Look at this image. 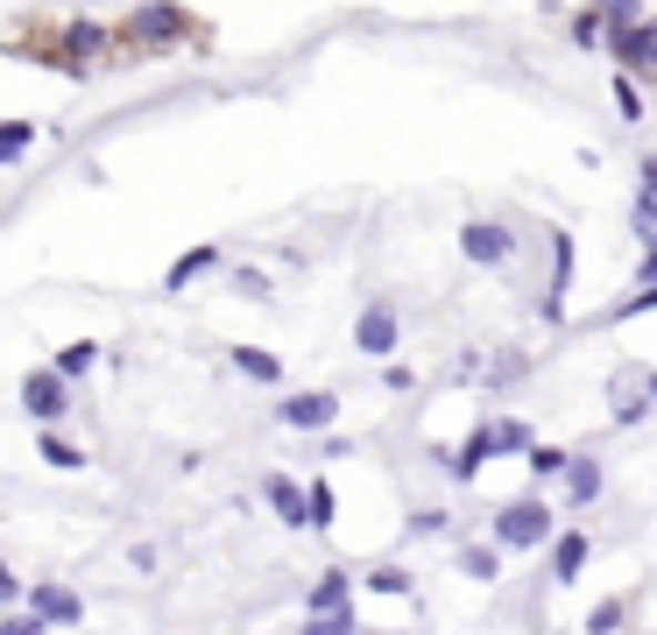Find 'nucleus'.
<instances>
[{
  "label": "nucleus",
  "instance_id": "6",
  "mask_svg": "<svg viewBox=\"0 0 657 635\" xmlns=\"http://www.w3.org/2000/svg\"><path fill=\"white\" fill-rule=\"evenodd\" d=\"M283 423H297V431H325V423H333V396H290Z\"/></svg>",
  "mask_w": 657,
  "mask_h": 635
},
{
  "label": "nucleus",
  "instance_id": "19",
  "mask_svg": "<svg viewBox=\"0 0 657 635\" xmlns=\"http://www.w3.org/2000/svg\"><path fill=\"white\" fill-rule=\"evenodd\" d=\"M0 601H14V580H8V565H0Z\"/></svg>",
  "mask_w": 657,
  "mask_h": 635
},
{
  "label": "nucleus",
  "instance_id": "10",
  "mask_svg": "<svg viewBox=\"0 0 657 635\" xmlns=\"http://www.w3.org/2000/svg\"><path fill=\"white\" fill-rule=\"evenodd\" d=\"M92 368V346L79 339V346H64V354H57V375H85Z\"/></svg>",
  "mask_w": 657,
  "mask_h": 635
},
{
  "label": "nucleus",
  "instance_id": "2",
  "mask_svg": "<svg viewBox=\"0 0 657 635\" xmlns=\"http://www.w3.org/2000/svg\"><path fill=\"white\" fill-rule=\"evenodd\" d=\"M134 35H142V43H178V35H191V14L170 8V0H156V8L134 14Z\"/></svg>",
  "mask_w": 657,
  "mask_h": 635
},
{
  "label": "nucleus",
  "instance_id": "1",
  "mask_svg": "<svg viewBox=\"0 0 657 635\" xmlns=\"http://www.w3.org/2000/svg\"><path fill=\"white\" fill-rule=\"evenodd\" d=\"M495 536H502L509 551H530V544H545V536H552V509H537V502H516V509H502Z\"/></svg>",
  "mask_w": 657,
  "mask_h": 635
},
{
  "label": "nucleus",
  "instance_id": "8",
  "mask_svg": "<svg viewBox=\"0 0 657 635\" xmlns=\"http://www.w3.org/2000/svg\"><path fill=\"white\" fill-rule=\"evenodd\" d=\"M36 607H43L50 622H79V601H71V593H57V586H36Z\"/></svg>",
  "mask_w": 657,
  "mask_h": 635
},
{
  "label": "nucleus",
  "instance_id": "13",
  "mask_svg": "<svg viewBox=\"0 0 657 635\" xmlns=\"http://www.w3.org/2000/svg\"><path fill=\"white\" fill-rule=\"evenodd\" d=\"M573 494H579V502H594V494H602V473H594V467H573Z\"/></svg>",
  "mask_w": 657,
  "mask_h": 635
},
{
  "label": "nucleus",
  "instance_id": "3",
  "mask_svg": "<svg viewBox=\"0 0 657 635\" xmlns=\"http://www.w3.org/2000/svg\"><path fill=\"white\" fill-rule=\"evenodd\" d=\"M459 247H467V262H509V226H495V219H474L467 234H459Z\"/></svg>",
  "mask_w": 657,
  "mask_h": 635
},
{
  "label": "nucleus",
  "instance_id": "7",
  "mask_svg": "<svg viewBox=\"0 0 657 635\" xmlns=\"http://www.w3.org/2000/svg\"><path fill=\"white\" fill-rule=\"evenodd\" d=\"M22 396H29V410H36V417H57V410H64V375H29V381H22Z\"/></svg>",
  "mask_w": 657,
  "mask_h": 635
},
{
  "label": "nucleus",
  "instance_id": "11",
  "mask_svg": "<svg viewBox=\"0 0 657 635\" xmlns=\"http://www.w3.org/2000/svg\"><path fill=\"white\" fill-rule=\"evenodd\" d=\"M36 142V127H22V121H8V127H0V163H8L14 156V148H29Z\"/></svg>",
  "mask_w": 657,
  "mask_h": 635
},
{
  "label": "nucleus",
  "instance_id": "17",
  "mask_svg": "<svg viewBox=\"0 0 657 635\" xmlns=\"http://www.w3.org/2000/svg\"><path fill=\"white\" fill-rule=\"evenodd\" d=\"M0 635H43V622H36V614L29 622H0Z\"/></svg>",
  "mask_w": 657,
  "mask_h": 635
},
{
  "label": "nucleus",
  "instance_id": "5",
  "mask_svg": "<svg viewBox=\"0 0 657 635\" xmlns=\"http://www.w3.org/2000/svg\"><path fill=\"white\" fill-rule=\"evenodd\" d=\"M615 50H623L629 64L657 71V22H623V29H615Z\"/></svg>",
  "mask_w": 657,
  "mask_h": 635
},
{
  "label": "nucleus",
  "instance_id": "14",
  "mask_svg": "<svg viewBox=\"0 0 657 635\" xmlns=\"http://www.w3.org/2000/svg\"><path fill=\"white\" fill-rule=\"evenodd\" d=\"M241 368L255 375V381H276V360H269V354H241Z\"/></svg>",
  "mask_w": 657,
  "mask_h": 635
},
{
  "label": "nucleus",
  "instance_id": "16",
  "mask_svg": "<svg viewBox=\"0 0 657 635\" xmlns=\"http://www.w3.org/2000/svg\"><path fill=\"white\" fill-rule=\"evenodd\" d=\"M340 601H346V586H340V580H325V586L312 593V607H340Z\"/></svg>",
  "mask_w": 657,
  "mask_h": 635
},
{
  "label": "nucleus",
  "instance_id": "18",
  "mask_svg": "<svg viewBox=\"0 0 657 635\" xmlns=\"http://www.w3.org/2000/svg\"><path fill=\"white\" fill-rule=\"evenodd\" d=\"M304 635H346V614H333V622H312Z\"/></svg>",
  "mask_w": 657,
  "mask_h": 635
},
{
  "label": "nucleus",
  "instance_id": "9",
  "mask_svg": "<svg viewBox=\"0 0 657 635\" xmlns=\"http://www.w3.org/2000/svg\"><path fill=\"white\" fill-rule=\"evenodd\" d=\"M269 502H276L290 523H304V502H297V488H290V480H269Z\"/></svg>",
  "mask_w": 657,
  "mask_h": 635
},
{
  "label": "nucleus",
  "instance_id": "15",
  "mask_svg": "<svg viewBox=\"0 0 657 635\" xmlns=\"http://www.w3.org/2000/svg\"><path fill=\"white\" fill-rule=\"evenodd\" d=\"M573 35H579V43H602V14L587 8V14H579V22H573Z\"/></svg>",
  "mask_w": 657,
  "mask_h": 635
},
{
  "label": "nucleus",
  "instance_id": "12",
  "mask_svg": "<svg viewBox=\"0 0 657 635\" xmlns=\"http://www.w3.org/2000/svg\"><path fill=\"white\" fill-rule=\"evenodd\" d=\"M579 557H587V536H566V544H558V572H566V580L579 572Z\"/></svg>",
  "mask_w": 657,
  "mask_h": 635
},
{
  "label": "nucleus",
  "instance_id": "4",
  "mask_svg": "<svg viewBox=\"0 0 657 635\" xmlns=\"http://www.w3.org/2000/svg\"><path fill=\"white\" fill-rule=\"evenodd\" d=\"M354 339H361V354H390V346H396V311H390V304H368L361 325H354Z\"/></svg>",
  "mask_w": 657,
  "mask_h": 635
}]
</instances>
